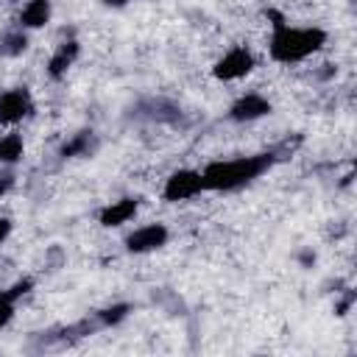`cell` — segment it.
Here are the masks:
<instances>
[{
  "label": "cell",
  "mask_w": 357,
  "mask_h": 357,
  "mask_svg": "<svg viewBox=\"0 0 357 357\" xmlns=\"http://www.w3.org/2000/svg\"><path fill=\"white\" fill-rule=\"evenodd\" d=\"M273 162H276V153H273V151L209 162V165L201 170L204 190H212V192H234V190L251 184L254 178H259L265 170H271Z\"/></svg>",
  "instance_id": "obj_1"
},
{
  "label": "cell",
  "mask_w": 357,
  "mask_h": 357,
  "mask_svg": "<svg viewBox=\"0 0 357 357\" xmlns=\"http://www.w3.org/2000/svg\"><path fill=\"white\" fill-rule=\"evenodd\" d=\"M326 45V31L324 28H293V25H279L273 28V36L268 42L271 59L282 64H296L304 61L307 56L318 53Z\"/></svg>",
  "instance_id": "obj_2"
},
{
  "label": "cell",
  "mask_w": 357,
  "mask_h": 357,
  "mask_svg": "<svg viewBox=\"0 0 357 357\" xmlns=\"http://www.w3.org/2000/svg\"><path fill=\"white\" fill-rule=\"evenodd\" d=\"M254 67H257L254 53H251L245 45H237V47H231L229 53H223V56L212 64V75H215L218 81H240V78H245Z\"/></svg>",
  "instance_id": "obj_3"
},
{
  "label": "cell",
  "mask_w": 357,
  "mask_h": 357,
  "mask_svg": "<svg viewBox=\"0 0 357 357\" xmlns=\"http://www.w3.org/2000/svg\"><path fill=\"white\" fill-rule=\"evenodd\" d=\"M204 192V178H201V170H192V167H181V170H173L165 181V190H162V198L170 201V204H178V201H190L195 195Z\"/></svg>",
  "instance_id": "obj_4"
},
{
  "label": "cell",
  "mask_w": 357,
  "mask_h": 357,
  "mask_svg": "<svg viewBox=\"0 0 357 357\" xmlns=\"http://www.w3.org/2000/svg\"><path fill=\"white\" fill-rule=\"evenodd\" d=\"M33 112L31 92L25 86H14L0 92V126H17Z\"/></svg>",
  "instance_id": "obj_5"
},
{
  "label": "cell",
  "mask_w": 357,
  "mask_h": 357,
  "mask_svg": "<svg viewBox=\"0 0 357 357\" xmlns=\"http://www.w3.org/2000/svg\"><path fill=\"white\" fill-rule=\"evenodd\" d=\"M167 240H170V231L165 223H145L126 237V251L128 254H151V251L162 248Z\"/></svg>",
  "instance_id": "obj_6"
},
{
  "label": "cell",
  "mask_w": 357,
  "mask_h": 357,
  "mask_svg": "<svg viewBox=\"0 0 357 357\" xmlns=\"http://www.w3.org/2000/svg\"><path fill=\"white\" fill-rule=\"evenodd\" d=\"M271 112H273V106H271V100L265 95L245 92V95H240L229 106V120H234V123H254V120H259V117H265Z\"/></svg>",
  "instance_id": "obj_7"
},
{
  "label": "cell",
  "mask_w": 357,
  "mask_h": 357,
  "mask_svg": "<svg viewBox=\"0 0 357 357\" xmlns=\"http://www.w3.org/2000/svg\"><path fill=\"white\" fill-rule=\"evenodd\" d=\"M78 53H81V45H78L75 39L61 42V45L53 50V56L47 59V75H50V81H61V78L67 75V70L75 64Z\"/></svg>",
  "instance_id": "obj_8"
},
{
  "label": "cell",
  "mask_w": 357,
  "mask_h": 357,
  "mask_svg": "<svg viewBox=\"0 0 357 357\" xmlns=\"http://www.w3.org/2000/svg\"><path fill=\"white\" fill-rule=\"evenodd\" d=\"M137 209H139V198H131L128 195V198H120V201H112L109 206H103L100 215H98V220L106 229H117V226L128 223L137 215Z\"/></svg>",
  "instance_id": "obj_9"
},
{
  "label": "cell",
  "mask_w": 357,
  "mask_h": 357,
  "mask_svg": "<svg viewBox=\"0 0 357 357\" xmlns=\"http://www.w3.org/2000/svg\"><path fill=\"white\" fill-rule=\"evenodd\" d=\"M95 151H98V134H95L92 128H84V131L73 134V137L61 145L59 156H61V159H84V156H92Z\"/></svg>",
  "instance_id": "obj_10"
},
{
  "label": "cell",
  "mask_w": 357,
  "mask_h": 357,
  "mask_svg": "<svg viewBox=\"0 0 357 357\" xmlns=\"http://www.w3.org/2000/svg\"><path fill=\"white\" fill-rule=\"evenodd\" d=\"M33 287V279H17L14 284H8L6 290H0V329L14 318V304L28 296Z\"/></svg>",
  "instance_id": "obj_11"
},
{
  "label": "cell",
  "mask_w": 357,
  "mask_h": 357,
  "mask_svg": "<svg viewBox=\"0 0 357 357\" xmlns=\"http://www.w3.org/2000/svg\"><path fill=\"white\" fill-rule=\"evenodd\" d=\"M50 14H53L50 0H28L20 11V25L22 28H42L50 22Z\"/></svg>",
  "instance_id": "obj_12"
},
{
  "label": "cell",
  "mask_w": 357,
  "mask_h": 357,
  "mask_svg": "<svg viewBox=\"0 0 357 357\" xmlns=\"http://www.w3.org/2000/svg\"><path fill=\"white\" fill-rule=\"evenodd\" d=\"M25 50H28V33H25L22 25H20V28H8V31L0 33V56L17 59V56H22Z\"/></svg>",
  "instance_id": "obj_13"
},
{
  "label": "cell",
  "mask_w": 357,
  "mask_h": 357,
  "mask_svg": "<svg viewBox=\"0 0 357 357\" xmlns=\"http://www.w3.org/2000/svg\"><path fill=\"white\" fill-rule=\"evenodd\" d=\"M25 153V142H22V134L17 131H8L0 137V165H17Z\"/></svg>",
  "instance_id": "obj_14"
},
{
  "label": "cell",
  "mask_w": 357,
  "mask_h": 357,
  "mask_svg": "<svg viewBox=\"0 0 357 357\" xmlns=\"http://www.w3.org/2000/svg\"><path fill=\"white\" fill-rule=\"evenodd\" d=\"M128 312H131V304L120 301V304H112V307L98 310V312H95V324H98V326H117L120 321L128 318Z\"/></svg>",
  "instance_id": "obj_15"
},
{
  "label": "cell",
  "mask_w": 357,
  "mask_h": 357,
  "mask_svg": "<svg viewBox=\"0 0 357 357\" xmlns=\"http://www.w3.org/2000/svg\"><path fill=\"white\" fill-rule=\"evenodd\" d=\"M14 173L11 170H6V167H0V195H8L11 190H14Z\"/></svg>",
  "instance_id": "obj_16"
},
{
  "label": "cell",
  "mask_w": 357,
  "mask_h": 357,
  "mask_svg": "<svg viewBox=\"0 0 357 357\" xmlns=\"http://www.w3.org/2000/svg\"><path fill=\"white\" fill-rule=\"evenodd\" d=\"M11 229H14V223H11V218H0V245L8 240V234H11Z\"/></svg>",
  "instance_id": "obj_17"
},
{
  "label": "cell",
  "mask_w": 357,
  "mask_h": 357,
  "mask_svg": "<svg viewBox=\"0 0 357 357\" xmlns=\"http://www.w3.org/2000/svg\"><path fill=\"white\" fill-rule=\"evenodd\" d=\"M351 301H354V293L349 290V293H346V298L337 304V315H346V312H349V307H351Z\"/></svg>",
  "instance_id": "obj_18"
},
{
  "label": "cell",
  "mask_w": 357,
  "mask_h": 357,
  "mask_svg": "<svg viewBox=\"0 0 357 357\" xmlns=\"http://www.w3.org/2000/svg\"><path fill=\"white\" fill-rule=\"evenodd\" d=\"M106 8H123V6H128V0H100Z\"/></svg>",
  "instance_id": "obj_19"
}]
</instances>
